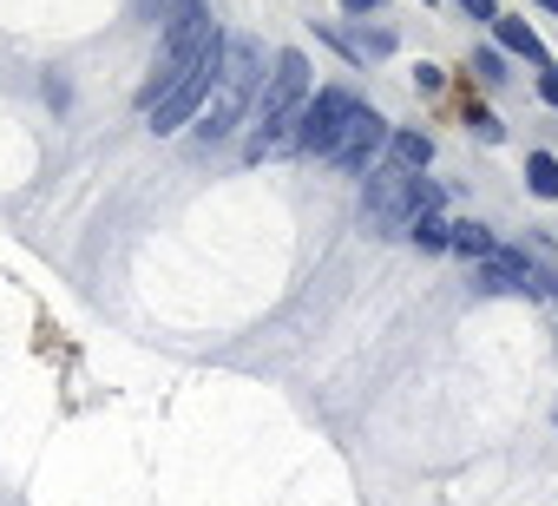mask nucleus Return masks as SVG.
Masks as SVG:
<instances>
[{
  "mask_svg": "<svg viewBox=\"0 0 558 506\" xmlns=\"http://www.w3.org/2000/svg\"><path fill=\"white\" fill-rule=\"evenodd\" d=\"M525 184H532V197H558V158L551 152H532L525 158Z\"/></svg>",
  "mask_w": 558,
  "mask_h": 506,
  "instance_id": "obj_11",
  "label": "nucleus"
},
{
  "mask_svg": "<svg viewBox=\"0 0 558 506\" xmlns=\"http://www.w3.org/2000/svg\"><path fill=\"white\" fill-rule=\"evenodd\" d=\"M538 99H545V106H558V67H545V73H538Z\"/></svg>",
  "mask_w": 558,
  "mask_h": 506,
  "instance_id": "obj_16",
  "label": "nucleus"
},
{
  "mask_svg": "<svg viewBox=\"0 0 558 506\" xmlns=\"http://www.w3.org/2000/svg\"><path fill=\"white\" fill-rule=\"evenodd\" d=\"M342 8H349V14H375V8H381V0H342Z\"/></svg>",
  "mask_w": 558,
  "mask_h": 506,
  "instance_id": "obj_17",
  "label": "nucleus"
},
{
  "mask_svg": "<svg viewBox=\"0 0 558 506\" xmlns=\"http://www.w3.org/2000/svg\"><path fill=\"white\" fill-rule=\"evenodd\" d=\"M493 34H499V47H512V53H525L532 67H545V47H538V34H532L525 21H493Z\"/></svg>",
  "mask_w": 558,
  "mask_h": 506,
  "instance_id": "obj_10",
  "label": "nucleus"
},
{
  "mask_svg": "<svg viewBox=\"0 0 558 506\" xmlns=\"http://www.w3.org/2000/svg\"><path fill=\"white\" fill-rule=\"evenodd\" d=\"M388 152H395V171H427L434 138L427 132H388Z\"/></svg>",
  "mask_w": 558,
  "mask_h": 506,
  "instance_id": "obj_8",
  "label": "nucleus"
},
{
  "mask_svg": "<svg viewBox=\"0 0 558 506\" xmlns=\"http://www.w3.org/2000/svg\"><path fill=\"white\" fill-rule=\"evenodd\" d=\"M310 106V60L303 53H276V73H263L256 86V138H250V158H269L283 145V125H296Z\"/></svg>",
  "mask_w": 558,
  "mask_h": 506,
  "instance_id": "obj_1",
  "label": "nucleus"
},
{
  "mask_svg": "<svg viewBox=\"0 0 558 506\" xmlns=\"http://www.w3.org/2000/svg\"><path fill=\"white\" fill-rule=\"evenodd\" d=\"M256 86H263V53H256V40H223V67H217V86H210V99H204L197 132H204V138L236 132L243 112H250V99H256Z\"/></svg>",
  "mask_w": 558,
  "mask_h": 506,
  "instance_id": "obj_2",
  "label": "nucleus"
},
{
  "mask_svg": "<svg viewBox=\"0 0 558 506\" xmlns=\"http://www.w3.org/2000/svg\"><path fill=\"white\" fill-rule=\"evenodd\" d=\"M473 290H486V297H506V290H551L519 250H493V257L473 270Z\"/></svg>",
  "mask_w": 558,
  "mask_h": 506,
  "instance_id": "obj_7",
  "label": "nucleus"
},
{
  "mask_svg": "<svg viewBox=\"0 0 558 506\" xmlns=\"http://www.w3.org/2000/svg\"><path fill=\"white\" fill-rule=\"evenodd\" d=\"M447 250H460V257H480V264H486L499 243H493V230H486V224H473V217H466V224H447Z\"/></svg>",
  "mask_w": 558,
  "mask_h": 506,
  "instance_id": "obj_9",
  "label": "nucleus"
},
{
  "mask_svg": "<svg viewBox=\"0 0 558 506\" xmlns=\"http://www.w3.org/2000/svg\"><path fill=\"white\" fill-rule=\"evenodd\" d=\"M466 125H473V132H480L486 145H499V138H506V125H499L493 112H466Z\"/></svg>",
  "mask_w": 558,
  "mask_h": 506,
  "instance_id": "obj_14",
  "label": "nucleus"
},
{
  "mask_svg": "<svg viewBox=\"0 0 558 506\" xmlns=\"http://www.w3.org/2000/svg\"><path fill=\"white\" fill-rule=\"evenodd\" d=\"M217 67H223V34L210 27V34H204V47L191 53V67H184V73H178V80H171V86L151 99V132H178V125H184V119H191V112L210 99V86H217Z\"/></svg>",
  "mask_w": 558,
  "mask_h": 506,
  "instance_id": "obj_3",
  "label": "nucleus"
},
{
  "mask_svg": "<svg viewBox=\"0 0 558 506\" xmlns=\"http://www.w3.org/2000/svg\"><path fill=\"white\" fill-rule=\"evenodd\" d=\"M473 73H480L486 86H499V80H506V60H499V53L486 47V53H473Z\"/></svg>",
  "mask_w": 558,
  "mask_h": 506,
  "instance_id": "obj_13",
  "label": "nucleus"
},
{
  "mask_svg": "<svg viewBox=\"0 0 558 506\" xmlns=\"http://www.w3.org/2000/svg\"><path fill=\"white\" fill-rule=\"evenodd\" d=\"M408 230H414V243H421V250H447V224H440L434 210H421Z\"/></svg>",
  "mask_w": 558,
  "mask_h": 506,
  "instance_id": "obj_12",
  "label": "nucleus"
},
{
  "mask_svg": "<svg viewBox=\"0 0 558 506\" xmlns=\"http://www.w3.org/2000/svg\"><path fill=\"white\" fill-rule=\"evenodd\" d=\"M460 14H466V21H499L493 0H460Z\"/></svg>",
  "mask_w": 558,
  "mask_h": 506,
  "instance_id": "obj_15",
  "label": "nucleus"
},
{
  "mask_svg": "<svg viewBox=\"0 0 558 506\" xmlns=\"http://www.w3.org/2000/svg\"><path fill=\"white\" fill-rule=\"evenodd\" d=\"M381 145H388V119L362 106V112L349 119V132H342V145L329 152V165H342V171H368V158H375Z\"/></svg>",
  "mask_w": 558,
  "mask_h": 506,
  "instance_id": "obj_6",
  "label": "nucleus"
},
{
  "mask_svg": "<svg viewBox=\"0 0 558 506\" xmlns=\"http://www.w3.org/2000/svg\"><path fill=\"white\" fill-rule=\"evenodd\" d=\"M355 112H362V99H355L349 86H329V93H316V99L303 106V119H296L290 145H296V152L329 158V152L342 145V132H349V119H355Z\"/></svg>",
  "mask_w": 558,
  "mask_h": 506,
  "instance_id": "obj_5",
  "label": "nucleus"
},
{
  "mask_svg": "<svg viewBox=\"0 0 558 506\" xmlns=\"http://www.w3.org/2000/svg\"><path fill=\"white\" fill-rule=\"evenodd\" d=\"M538 8H551V14H558V0H538Z\"/></svg>",
  "mask_w": 558,
  "mask_h": 506,
  "instance_id": "obj_18",
  "label": "nucleus"
},
{
  "mask_svg": "<svg viewBox=\"0 0 558 506\" xmlns=\"http://www.w3.org/2000/svg\"><path fill=\"white\" fill-rule=\"evenodd\" d=\"M440 204V191L427 184V178H414V171H375L368 178V224L375 230H408L421 210H434Z\"/></svg>",
  "mask_w": 558,
  "mask_h": 506,
  "instance_id": "obj_4",
  "label": "nucleus"
}]
</instances>
